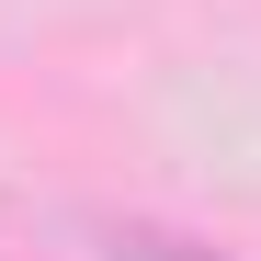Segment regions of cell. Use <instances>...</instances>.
Masks as SVG:
<instances>
[{"instance_id": "1", "label": "cell", "mask_w": 261, "mask_h": 261, "mask_svg": "<svg viewBox=\"0 0 261 261\" xmlns=\"http://www.w3.org/2000/svg\"><path fill=\"white\" fill-rule=\"evenodd\" d=\"M114 261H216V250H182V239H159V227H102Z\"/></svg>"}]
</instances>
